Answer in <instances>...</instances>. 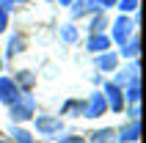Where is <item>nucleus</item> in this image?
I'll return each instance as SVG.
<instances>
[{
  "label": "nucleus",
  "instance_id": "1",
  "mask_svg": "<svg viewBox=\"0 0 146 143\" xmlns=\"http://www.w3.org/2000/svg\"><path fill=\"white\" fill-rule=\"evenodd\" d=\"M19 96H22V91H19V85H17V80L0 77V102L11 107L14 102H19Z\"/></svg>",
  "mask_w": 146,
  "mask_h": 143
},
{
  "label": "nucleus",
  "instance_id": "2",
  "mask_svg": "<svg viewBox=\"0 0 146 143\" xmlns=\"http://www.w3.org/2000/svg\"><path fill=\"white\" fill-rule=\"evenodd\" d=\"M102 91H105L108 107H110V110H116V113H121V110H124V88L113 85V83H105V85H102Z\"/></svg>",
  "mask_w": 146,
  "mask_h": 143
},
{
  "label": "nucleus",
  "instance_id": "3",
  "mask_svg": "<svg viewBox=\"0 0 146 143\" xmlns=\"http://www.w3.org/2000/svg\"><path fill=\"white\" fill-rule=\"evenodd\" d=\"M11 119H14V121L33 119V96L31 94H22V96H19V102L11 105Z\"/></svg>",
  "mask_w": 146,
  "mask_h": 143
},
{
  "label": "nucleus",
  "instance_id": "4",
  "mask_svg": "<svg viewBox=\"0 0 146 143\" xmlns=\"http://www.w3.org/2000/svg\"><path fill=\"white\" fill-rule=\"evenodd\" d=\"M105 110H108V102H105V94L99 91V94L88 96V102L83 107V116H86V119H97V116H102Z\"/></svg>",
  "mask_w": 146,
  "mask_h": 143
},
{
  "label": "nucleus",
  "instance_id": "5",
  "mask_svg": "<svg viewBox=\"0 0 146 143\" xmlns=\"http://www.w3.org/2000/svg\"><path fill=\"white\" fill-rule=\"evenodd\" d=\"M132 28H135V25H132V19H127V17L121 14V17L113 22V39L119 41V44H124L127 39H132Z\"/></svg>",
  "mask_w": 146,
  "mask_h": 143
},
{
  "label": "nucleus",
  "instance_id": "6",
  "mask_svg": "<svg viewBox=\"0 0 146 143\" xmlns=\"http://www.w3.org/2000/svg\"><path fill=\"white\" fill-rule=\"evenodd\" d=\"M61 119H52V116H39L36 119V129H39L41 135H58L61 132Z\"/></svg>",
  "mask_w": 146,
  "mask_h": 143
},
{
  "label": "nucleus",
  "instance_id": "7",
  "mask_svg": "<svg viewBox=\"0 0 146 143\" xmlns=\"http://www.w3.org/2000/svg\"><path fill=\"white\" fill-rule=\"evenodd\" d=\"M86 47L91 50V52H108L110 50V36H105V33H91V39H88V44Z\"/></svg>",
  "mask_w": 146,
  "mask_h": 143
},
{
  "label": "nucleus",
  "instance_id": "8",
  "mask_svg": "<svg viewBox=\"0 0 146 143\" xmlns=\"http://www.w3.org/2000/svg\"><path fill=\"white\" fill-rule=\"evenodd\" d=\"M138 132H141V124L138 121H130L124 129H119V138L116 140L119 143H132V140H138Z\"/></svg>",
  "mask_w": 146,
  "mask_h": 143
},
{
  "label": "nucleus",
  "instance_id": "9",
  "mask_svg": "<svg viewBox=\"0 0 146 143\" xmlns=\"http://www.w3.org/2000/svg\"><path fill=\"white\" fill-rule=\"evenodd\" d=\"M116 64H119V58H116L113 52H99V55H97V66L102 72H113Z\"/></svg>",
  "mask_w": 146,
  "mask_h": 143
},
{
  "label": "nucleus",
  "instance_id": "10",
  "mask_svg": "<svg viewBox=\"0 0 146 143\" xmlns=\"http://www.w3.org/2000/svg\"><path fill=\"white\" fill-rule=\"evenodd\" d=\"M127 102H132V105H138V99H141V88H138V77L135 80H130L127 83V96H124Z\"/></svg>",
  "mask_w": 146,
  "mask_h": 143
},
{
  "label": "nucleus",
  "instance_id": "11",
  "mask_svg": "<svg viewBox=\"0 0 146 143\" xmlns=\"http://www.w3.org/2000/svg\"><path fill=\"white\" fill-rule=\"evenodd\" d=\"M121 55L124 58H138V39H135V36L121 44Z\"/></svg>",
  "mask_w": 146,
  "mask_h": 143
},
{
  "label": "nucleus",
  "instance_id": "12",
  "mask_svg": "<svg viewBox=\"0 0 146 143\" xmlns=\"http://www.w3.org/2000/svg\"><path fill=\"white\" fill-rule=\"evenodd\" d=\"M86 3H88V11H105V8H110V6H116V3H119V0H86Z\"/></svg>",
  "mask_w": 146,
  "mask_h": 143
},
{
  "label": "nucleus",
  "instance_id": "13",
  "mask_svg": "<svg viewBox=\"0 0 146 143\" xmlns=\"http://www.w3.org/2000/svg\"><path fill=\"white\" fill-rule=\"evenodd\" d=\"M116 132L113 129H102V132H94V143H116Z\"/></svg>",
  "mask_w": 146,
  "mask_h": 143
},
{
  "label": "nucleus",
  "instance_id": "14",
  "mask_svg": "<svg viewBox=\"0 0 146 143\" xmlns=\"http://www.w3.org/2000/svg\"><path fill=\"white\" fill-rule=\"evenodd\" d=\"M105 14H102V11H99V14L97 17H94V22H91V33H102V30H105Z\"/></svg>",
  "mask_w": 146,
  "mask_h": 143
},
{
  "label": "nucleus",
  "instance_id": "15",
  "mask_svg": "<svg viewBox=\"0 0 146 143\" xmlns=\"http://www.w3.org/2000/svg\"><path fill=\"white\" fill-rule=\"evenodd\" d=\"M72 14L74 17H86L88 14V3H86V0H77V3L72 6Z\"/></svg>",
  "mask_w": 146,
  "mask_h": 143
},
{
  "label": "nucleus",
  "instance_id": "16",
  "mask_svg": "<svg viewBox=\"0 0 146 143\" xmlns=\"http://www.w3.org/2000/svg\"><path fill=\"white\" fill-rule=\"evenodd\" d=\"M61 39L64 41H74L77 39V30H74L72 25H64V28H61Z\"/></svg>",
  "mask_w": 146,
  "mask_h": 143
},
{
  "label": "nucleus",
  "instance_id": "17",
  "mask_svg": "<svg viewBox=\"0 0 146 143\" xmlns=\"http://www.w3.org/2000/svg\"><path fill=\"white\" fill-rule=\"evenodd\" d=\"M14 143H33V138L25 129H14Z\"/></svg>",
  "mask_w": 146,
  "mask_h": 143
},
{
  "label": "nucleus",
  "instance_id": "18",
  "mask_svg": "<svg viewBox=\"0 0 146 143\" xmlns=\"http://www.w3.org/2000/svg\"><path fill=\"white\" fill-rule=\"evenodd\" d=\"M8 52L14 55V52H22V36H11V41H8Z\"/></svg>",
  "mask_w": 146,
  "mask_h": 143
},
{
  "label": "nucleus",
  "instance_id": "19",
  "mask_svg": "<svg viewBox=\"0 0 146 143\" xmlns=\"http://www.w3.org/2000/svg\"><path fill=\"white\" fill-rule=\"evenodd\" d=\"M119 8H121L124 14H127V11H135V8H138V0H119Z\"/></svg>",
  "mask_w": 146,
  "mask_h": 143
},
{
  "label": "nucleus",
  "instance_id": "20",
  "mask_svg": "<svg viewBox=\"0 0 146 143\" xmlns=\"http://www.w3.org/2000/svg\"><path fill=\"white\" fill-rule=\"evenodd\" d=\"M19 83H22L25 88H31V85H33V77L28 74V72H22V74H19ZM19 83H17V85H19Z\"/></svg>",
  "mask_w": 146,
  "mask_h": 143
},
{
  "label": "nucleus",
  "instance_id": "21",
  "mask_svg": "<svg viewBox=\"0 0 146 143\" xmlns=\"http://www.w3.org/2000/svg\"><path fill=\"white\" fill-rule=\"evenodd\" d=\"M6 25H8V11H3V8H0V33L6 30Z\"/></svg>",
  "mask_w": 146,
  "mask_h": 143
},
{
  "label": "nucleus",
  "instance_id": "22",
  "mask_svg": "<svg viewBox=\"0 0 146 143\" xmlns=\"http://www.w3.org/2000/svg\"><path fill=\"white\" fill-rule=\"evenodd\" d=\"M58 143H86L83 138H64V140H58Z\"/></svg>",
  "mask_w": 146,
  "mask_h": 143
},
{
  "label": "nucleus",
  "instance_id": "23",
  "mask_svg": "<svg viewBox=\"0 0 146 143\" xmlns=\"http://www.w3.org/2000/svg\"><path fill=\"white\" fill-rule=\"evenodd\" d=\"M58 3H61V6H72V0H58Z\"/></svg>",
  "mask_w": 146,
  "mask_h": 143
},
{
  "label": "nucleus",
  "instance_id": "24",
  "mask_svg": "<svg viewBox=\"0 0 146 143\" xmlns=\"http://www.w3.org/2000/svg\"><path fill=\"white\" fill-rule=\"evenodd\" d=\"M11 3H25V0H11Z\"/></svg>",
  "mask_w": 146,
  "mask_h": 143
},
{
  "label": "nucleus",
  "instance_id": "25",
  "mask_svg": "<svg viewBox=\"0 0 146 143\" xmlns=\"http://www.w3.org/2000/svg\"><path fill=\"white\" fill-rule=\"evenodd\" d=\"M0 66H3V61H0Z\"/></svg>",
  "mask_w": 146,
  "mask_h": 143
}]
</instances>
